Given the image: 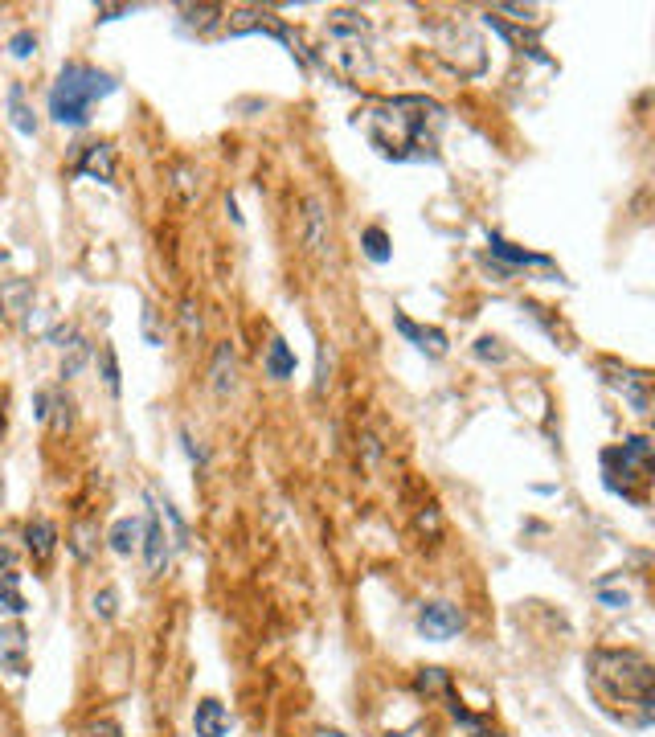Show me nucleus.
Listing matches in <instances>:
<instances>
[{"label": "nucleus", "instance_id": "2", "mask_svg": "<svg viewBox=\"0 0 655 737\" xmlns=\"http://www.w3.org/2000/svg\"><path fill=\"white\" fill-rule=\"evenodd\" d=\"M590 668V688L606 713L623 717L627 725H651L655 717V668L643 652H594L586 660Z\"/></svg>", "mask_w": 655, "mask_h": 737}, {"label": "nucleus", "instance_id": "29", "mask_svg": "<svg viewBox=\"0 0 655 737\" xmlns=\"http://www.w3.org/2000/svg\"><path fill=\"white\" fill-rule=\"evenodd\" d=\"M95 615H99V619H115V590L95 594Z\"/></svg>", "mask_w": 655, "mask_h": 737}, {"label": "nucleus", "instance_id": "12", "mask_svg": "<svg viewBox=\"0 0 655 737\" xmlns=\"http://www.w3.org/2000/svg\"><path fill=\"white\" fill-rule=\"evenodd\" d=\"M393 328H398L406 340H414L418 349L430 353V357H443V353H447V336H443L439 328H418V324H414L410 316H402V312L393 316Z\"/></svg>", "mask_w": 655, "mask_h": 737}, {"label": "nucleus", "instance_id": "35", "mask_svg": "<svg viewBox=\"0 0 655 737\" xmlns=\"http://www.w3.org/2000/svg\"><path fill=\"white\" fill-rule=\"evenodd\" d=\"M320 737H344V733H340V729H324Z\"/></svg>", "mask_w": 655, "mask_h": 737}, {"label": "nucleus", "instance_id": "26", "mask_svg": "<svg viewBox=\"0 0 655 737\" xmlns=\"http://www.w3.org/2000/svg\"><path fill=\"white\" fill-rule=\"evenodd\" d=\"M418 688H422V692H443V688H447L443 668H426V672L418 676Z\"/></svg>", "mask_w": 655, "mask_h": 737}, {"label": "nucleus", "instance_id": "6", "mask_svg": "<svg viewBox=\"0 0 655 737\" xmlns=\"http://www.w3.org/2000/svg\"><path fill=\"white\" fill-rule=\"evenodd\" d=\"M418 631H422L426 639H434V643L455 639V635L463 631L459 606H451V602H426L422 611H418Z\"/></svg>", "mask_w": 655, "mask_h": 737}, {"label": "nucleus", "instance_id": "32", "mask_svg": "<svg viewBox=\"0 0 655 737\" xmlns=\"http://www.w3.org/2000/svg\"><path fill=\"white\" fill-rule=\"evenodd\" d=\"M86 733H91V737H119V725L115 721H95Z\"/></svg>", "mask_w": 655, "mask_h": 737}, {"label": "nucleus", "instance_id": "9", "mask_svg": "<svg viewBox=\"0 0 655 737\" xmlns=\"http://www.w3.org/2000/svg\"><path fill=\"white\" fill-rule=\"evenodd\" d=\"M74 172H78V177H86V181L111 185V177H115V148H111V144H91V148L78 156Z\"/></svg>", "mask_w": 655, "mask_h": 737}, {"label": "nucleus", "instance_id": "31", "mask_svg": "<svg viewBox=\"0 0 655 737\" xmlns=\"http://www.w3.org/2000/svg\"><path fill=\"white\" fill-rule=\"evenodd\" d=\"M46 340L54 344V349H66V340H74V328H70V324H58V328H54Z\"/></svg>", "mask_w": 655, "mask_h": 737}, {"label": "nucleus", "instance_id": "15", "mask_svg": "<svg viewBox=\"0 0 655 737\" xmlns=\"http://www.w3.org/2000/svg\"><path fill=\"white\" fill-rule=\"evenodd\" d=\"M488 246H492V258H504L508 267H549V258H541V254H529V250H520V246L504 242L500 234H488Z\"/></svg>", "mask_w": 655, "mask_h": 737}, {"label": "nucleus", "instance_id": "25", "mask_svg": "<svg viewBox=\"0 0 655 737\" xmlns=\"http://www.w3.org/2000/svg\"><path fill=\"white\" fill-rule=\"evenodd\" d=\"M103 381L111 394H119V361H115V349H103Z\"/></svg>", "mask_w": 655, "mask_h": 737}, {"label": "nucleus", "instance_id": "3", "mask_svg": "<svg viewBox=\"0 0 655 737\" xmlns=\"http://www.w3.org/2000/svg\"><path fill=\"white\" fill-rule=\"evenodd\" d=\"M115 86L119 82L111 74L95 70V66H82V62L62 66L58 82L50 86V115H54V123H62V127H86V123H91L95 99L115 95Z\"/></svg>", "mask_w": 655, "mask_h": 737}, {"label": "nucleus", "instance_id": "20", "mask_svg": "<svg viewBox=\"0 0 655 737\" xmlns=\"http://www.w3.org/2000/svg\"><path fill=\"white\" fill-rule=\"evenodd\" d=\"M324 238H328V213H324L320 201H308V246L320 250Z\"/></svg>", "mask_w": 655, "mask_h": 737}, {"label": "nucleus", "instance_id": "18", "mask_svg": "<svg viewBox=\"0 0 655 737\" xmlns=\"http://www.w3.org/2000/svg\"><path fill=\"white\" fill-rule=\"evenodd\" d=\"M262 365H267V377L287 381V377L295 373V353L287 349V340H279V336H275V340L267 344V361H262Z\"/></svg>", "mask_w": 655, "mask_h": 737}, {"label": "nucleus", "instance_id": "27", "mask_svg": "<svg viewBox=\"0 0 655 737\" xmlns=\"http://www.w3.org/2000/svg\"><path fill=\"white\" fill-rule=\"evenodd\" d=\"M29 606H25V598L21 594H13V590H0V615H25Z\"/></svg>", "mask_w": 655, "mask_h": 737}, {"label": "nucleus", "instance_id": "17", "mask_svg": "<svg viewBox=\"0 0 655 737\" xmlns=\"http://www.w3.org/2000/svg\"><path fill=\"white\" fill-rule=\"evenodd\" d=\"M107 541H111V549H115L119 557H131V553H136V545H140V520H131V516L115 520L111 533H107Z\"/></svg>", "mask_w": 655, "mask_h": 737}, {"label": "nucleus", "instance_id": "11", "mask_svg": "<svg viewBox=\"0 0 655 737\" xmlns=\"http://www.w3.org/2000/svg\"><path fill=\"white\" fill-rule=\"evenodd\" d=\"M25 549L33 553V561H46L54 557V549H58V529H54V520H46V516H37V520H29V529H25Z\"/></svg>", "mask_w": 655, "mask_h": 737}, {"label": "nucleus", "instance_id": "7", "mask_svg": "<svg viewBox=\"0 0 655 737\" xmlns=\"http://www.w3.org/2000/svg\"><path fill=\"white\" fill-rule=\"evenodd\" d=\"M226 33L230 37H246V33H267V37H275V41H283V46L291 50V54H299L295 50V41H291V33L271 17V13H258V9H238V13H230V21H226Z\"/></svg>", "mask_w": 655, "mask_h": 737}, {"label": "nucleus", "instance_id": "5", "mask_svg": "<svg viewBox=\"0 0 655 737\" xmlns=\"http://www.w3.org/2000/svg\"><path fill=\"white\" fill-rule=\"evenodd\" d=\"M602 463H610V467L619 463V471H602L606 475V488L615 484V492H623L627 500H635L631 484H647V475H651V443L647 439H627L623 447L606 451Z\"/></svg>", "mask_w": 655, "mask_h": 737}, {"label": "nucleus", "instance_id": "24", "mask_svg": "<svg viewBox=\"0 0 655 737\" xmlns=\"http://www.w3.org/2000/svg\"><path fill=\"white\" fill-rule=\"evenodd\" d=\"M475 357H484V361H508V349H500V340L484 336V340L475 344Z\"/></svg>", "mask_w": 655, "mask_h": 737}, {"label": "nucleus", "instance_id": "1", "mask_svg": "<svg viewBox=\"0 0 655 737\" xmlns=\"http://www.w3.org/2000/svg\"><path fill=\"white\" fill-rule=\"evenodd\" d=\"M365 136L369 144L398 164H414V160H439V132H443V107L422 95H402V99H385L373 103L365 111Z\"/></svg>", "mask_w": 655, "mask_h": 737}, {"label": "nucleus", "instance_id": "34", "mask_svg": "<svg viewBox=\"0 0 655 737\" xmlns=\"http://www.w3.org/2000/svg\"><path fill=\"white\" fill-rule=\"evenodd\" d=\"M602 602L610 606V611H619V606H627V594H602Z\"/></svg>", "mask_w": 655, "mask_h": 737}, {"label": "nucleus", "instance_id": "23", "mask_svg": "<svg viewBox=\"0 0 655 737\" xmlns=\"http://www.w3.org/2000/svg\"><path fill=\"white\" fill-rule=\"evenodd\" d=\"M9 54H13V58H21V62H25V58H33V54H37V37H33L29 29L13 33V37H9Z\"/></svg>", "mask_w": 655, "mask_h": 737}, {"label": "nucleus", "instance_id": "4", "mask_svg": "<svg viewBox=\"0 0 655 737\" xmlns=\"http://www.w3.org/2000/svg\"><path fill=\"white\" fill-rule=\"evenodd\" d=\"M324 62L340 78H369L373 74V41H369V21L357 13H332L324 25Z\"/></svg>", "mask_w": 655, "mask_h": 737}, {"label": "nucleus", "instance_id": "30", "mask_svg": "<svg viewBox=\"0 0 655 737\" xmlns=\"http://www.w3.org/2000/svg\"><path fill=\"white\" fill-rule=\"evenodd\" d=\"M144 336H148V344H164V336H160V328H156V312H152V308H144Z\"/></svg>", "mask_w": 655, "mask_h": 737}, {"label": "nucleus", "instance_id": "13", "mask_svg": "<svg viewBox=\"0 0 655 737\" xmlns=\"http://www.w3.org/2000/svg\"><path fill=\"white\" fill-rule=\"evenodd\" d=\"M29 299H33V283L29 279H9L5 287H0V312H5L9 320H21L29 312Z\"/></svg>", "mask_w": 655, "mask_h": 737}, {"label": "nucleus", "instance_id": "19", "mask_svg": "<svg viewBox=\"0 0 655 737\" xmlns=\"http://www.w3.org/2000/svg\"><path fill=\"white\" fill-rule=\"evenodd\" d=\"M209 377H213V381H209V385H213V394H222V398H226L230 389H234V349H230V344H222V349H217V357H213V373H209Z\"/></svg>", "mask_w": 655, "mask_h": 737}, {"label": "nucleus", "instance_id": "28", "mask_svg": "<svg viewBox=\"0 0 655 737\" xmlns=\"http://www.w3.org/2000/svg\"><path fill=\"white\" fill-rule=\"evenodd\" d=\"M500 13H512V21H529V25H541L545 17H541V9H520V5H500Z\"/></svg>", "mask_w": 655, "mask_h": 737}, {"label": "nucleus", "instance_id": "8", "mask_svg": "<svg viewBox=\"0 0 655 737\" xmlns=\"http://www.w3.org/2000/svg\"><path fill=\"white\" fill-rule=\"evenodd\" d=\"M144 566L148 574H164L168 566V537H164V525H160V508H148V520H144Z\"/></svg>", "mask_w": 655, "mask_h": 737}, {"label": "nucleus", "instance_id": "22", "mask_svg": "<svg viewBox=\"0 0 655 737\" xmlns=\"http://www.w3.org/2000/svg\"><path fill=\"white\" fill-rule=\"evenodd\" d=\"M365 254L373 258V263H389V238H385V230H365Z\"/></svg>", "mask_w": 655, "mask_h": 737}, {"label": "nucleus", "instance_id": "10", "mask_svg": "<svg viewBox=\"0 0 655 737\" xmlns=\"http://www.w3.org/2000/svg\"><path fill=\"white\" fill-rule=\"evenodd\" d=\"M193 729H197V737H226V733H230V713H226V705L213 701V697L197 701V709H193Z\"/></svg>", "mask_w": 655, "mask_h": 737}, {"label": "nucleus", "instance_id": "36", "mask_svg": "<svg viewBox=\"0 0 655 737\" xmlns=\"http://www.w3.org/2000/svg\"><path fill=\"white\" fill-rule=\"evenodd\" d=\"M479 737H492V733H479Z\"/></svg>", "mask_w": 655, "mask_h": 737}, {"label": "nucleus", "instance_id": "33", "mask_svg": "<svg viewBox=\"0 0 655 737\" xmlns=\"http://www.w3.org/2000/svg\"><path fill=\"white\" fill-rule=\"evenodd\" d=\"M181 320H185V332H189V336H193V332H201V316H197L193 303H185V316H181Z\"/></svg>", "mask_w": 655, "mask_h": 737}, {"label": "nucleus", "instance_id": "21", "mask_svg": "<svg viewBox=\"0 0 655 737\" xmlns=\"http://www.w3.org/2000/svg\"><path fill=\"white\" fill-rule=\"evenodd\" d=\"M66 349H70V357L62 361V377H74V373L86 365V357H91V349H86V340H82V336H74V340L66 344Z\"/></svg>", "mask_w": 655, "mask_h": 737}, {"label": "nucleus", "instance_id": "14", "mask_svg": "<svg viewBox=\"0 0 655 737\" xmlns=\"http://www.w3.org/2000/svg\"><path fill=\"white\" fill-rule=\"evenodd\" d=\"M25 631L21 627H5L0 631V668H13L17 676H25Z\"/></svg>", "mask_w": 655, "mask_h": 737}, {"label": "nucleus", "instance_id": "16", "mask_svg": "<svg viewBox=\"0 0 655 737\" xmlns=\"http://www.w3.org/2000/svg\"><path fill=\"white\" fill-rule=\"evenodd\" d=\"M9 119H13V127H17L21 136H37V115H33V107L25 103V86H21V82L9 86Z\"/></svg>", "mask_w": 655, "mask_h": 737}]
</instances>
